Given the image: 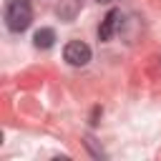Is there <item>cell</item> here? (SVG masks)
<instances>
[{
	"label": "cell",
	"mask_w": 161,
	"mask_h": 161,
	"mask_svg": "<svg viewBox=\"0 0 161 161\" xmlns=\"http://www.w3.org/2000/svg\"><path fill=\"white\" fill-rule=\"evenodd\" d=\"M63 58H65L68 65L80 68V65H86V63L91 60V48H88L83 40H70V43H65V48H63Z\"/></svg>",
	"instance_id": "2"
},
{
	"label": "cell",
	"mask_w": 161,
	"mask_h": 161,
	"mask_svg": "<svg viewBox=\"0 0 161 161\" xmlns=\"http://www.w3.org/2000/svg\"><path fill=\"white\" fill-rule=\"evenodd\" d=\"M96 3H113V0H96Z\"/></svg>",
	"instance_id": "6"
},
{
	"label": "cell",
	"mask_w": 161,
	"mask_h": 161,
	"mask_svg": "<svg viewBox=\"0 0 161 161\" xmlns=\"http://www.w3.org/2000/svg\"><path fill=\"white\" fill-rule=\"evenodd\" d=\"M121 23H123V15H121V10H111L106 18H103V23H101V28H98V40H111L113 35H116V30L121 28Z\"/></svg>",
	"instance_id": "3"
},
{
	"label": "cell",
	"mask_w": 161,
	"mask_h": 161,
	"mask_svg": "<svg viewBox=\"0 0 161 161\" xmlns=\"http://www.w3.org/2000/svg\"><path fill=\"white\" fill-rule=\"evenodd\" d=\"M33 43H35V48H40V50L53 48V43H55V30H53V28H40V30H35Z\"/></svg>",
	"instance_id": "4"
},
{
	"label": "cell",
	"mask_w": 161,
	"mask_h": 161,
	"mask_svg": "<svg viewBox=\"0 0 161 161\" xmlns=\"http://www.w3.org/2000/svg\"><path fill=\"white\" fill-rule=\"evenodd\" d=\"M78 8H80V3L78 0H60V5H58V15H60V20H73L75 18V13H78Z\"/></svg>",
	"instance_id": "5"
},
{
	"label": "cell",
	"mask_w": 161,
	"mask_h": 161,
	"mask_svg": "<svg viewBox=\"0 0 161 161\" xmlns=\"http://www.w3.org/2000/svg\"><path fill=\"white\" fill-rule=\"evenodd\" d=\"M33 23V8L28 0H8L5 3V25L13 33L28 30Z\"/></svg>",
	"instance_id": "1"
}]
</instances>
